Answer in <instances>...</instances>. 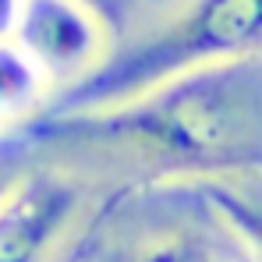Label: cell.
I'll return each instance as SVG.
<instances>
[{
  "mask_svg": "<svg viewBox=\"0 0 262 262\" xmlns=\"http://www.w3.org/2000/svg\"><path fill=\"white\" fill-rule=\"evenodd\" d=\"M29 163L89 181L128 174V191L262 174V53L202 68L124 103L39 114L11 131Z\"/></svg>",
  "mask_w": 262,
  "mask_h": 262,
  "instance_id": "6da1fadb",
  "label": "cell"
},
{
  "mask_svg": "<svg viewBox=\"0 0 262 262\" xmlns=\"http://www.w3.org/2000/svg\"><path fill=\"white\" fill-rule=\"evenodd\" d=\"M262 53V0H177L170 11L114 43L85 82L53 92L43 114L96 110L181 75Z\"/></svg>",
  "mask_w": 262,
  "mask_h": 262,
  "instance_id": "7a4b0ae2",
  "label": "cell"
},
{
  "mask_svg": "<svg viewBox=\"0 0 262 262\" xmlns=\"http://www.w3.org/2000/svg\"><path fill=\"white\" fill-rule=\"evenodd\" d=\"M14 43L39 68L53 96L85 82L117 39L110 18L92 0H25Z\"/></svg>",
  "mask_w": 262,
  "mask_h": 262,
  "instance_id": "3957f363",
  "label": "cell"
},
{
  "mask_svg": "<svg viewBox=\"0 0 262 262\" xmlns=\"http://www.w3.org/2000/svg\"><path fill=\"white\" fill-rule=\"evenodd\" d=\"M89 181L78 174L29 163L18 184L0 199V262H50L75 230Z\"/></svg>",
  "mask_w": 262,
  "mask_h": 262,
  "instance_id": "277c9868",
  "label": "cell"
},
{
  "mask_svg": "<svg viewBox=\"0 0 262 262\" xmlns=\"http://www.w3.org/2000/svg\"><path fill=\"white\" fill-rule=\"evenodd\" d=\"M163 188H177V184H163ZM191 206H195V220L188 223H160L152 230L131 234L124 241L106 245L99 255H89V262H241L234 259L237 241L223 230L216 216V230H202L206 209L184 191L177 188Z\"/></svg>",
  "mask_w": 262,
  "mask_h": 262,
  "instance_id": "5b68a950",
  "label": "cell"
},
{
  "mask_svg": "<svg viewBox=\"0 0 262 262\" xmlns=\"http://www.w3.org/2000/svg\"><path fill=\"white\" fill-rule=\"evenodd\" d=\"M177 188H184L195 202H202L223 223V230L241 245L248 259L262 262V174L213 177Z\"/></svg>",
  "mask_w": 262,
  "mask_h": 262,
  "instance_id": "8992f818",
  "label": "cell"
},
{
  "mask_svg": "<svg viewBox=\"0 0 262 262\" xmlns=\"http://www.w3.org/2000/svg\"><path fill=\"white\" fill-rule=\"evenodd\" d=\"M50 99V85L39 75V68L21 53V46L0 43V131H18L39 117Z\"/></svg>",
  "mask_w": 262,
  "mask_h": 262,
  "instance_id": "52a82bcc",
  "label": "cell"
},
{
  "mask_svg": "<svg viewBox=\"0 0 262 262\" xmlns=\"http://www.w3.org/2000/svg\"><path fill=\"white\" fill-rule=\"evenodd\" d=\"M29 170V156L21 152V145L14 142V135H0V199L18 184V177Z\"/></svg>",
  "mask_w": 262,
  "mask_h": 262,
  "instance_id": "ba28073f",
  "label": "cell"
},
{
  "mask_svg": "<svg viewBox=\"0 0 262 262\" xmlns=\"http://www.w3.org/2000/svg\"><path fill=\"white\" fill-rule=\"evenodd\" d=\"M25 14V0H0V43H11Z\"/></svg>",
  "mask_w": 262,
  "mask_h": 262,
  "instance_id": "9c48e42d",
  "label": "cell"
},
{
  "mask_svg": "<svg viewBox=\"0 0 262 262\" xmlns=\"http://www.w3.org/2000/svg\"><path fill=\"white\" fill-rule=\"evenodd\" d=\"M0 135H4V131H0Z\"/></svg>",
  "mask_w": 262,
  "mask_h": 262,
  "instance_id": "30bf717a",
  "label": "cell"
}]
</instances>
